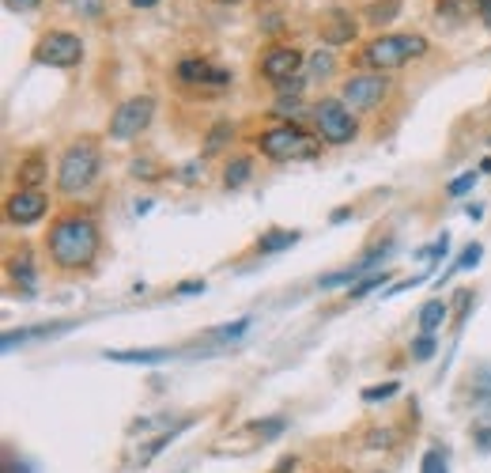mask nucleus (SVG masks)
Masks as SVG:
<instances>
[{"label":"nucleus","instance_id":"2f4dec72","mask_svg":"<svg viewBox=\"0 0 491 473\" xmlns=\"http://www.w3.org/2000/svg\"><path fill=\"white\" fill-rule=\"evenodd\" d=\"M397 394V383H385V386H370L363 391V401H382V398H394Z\"/></svg>","mask_w":491,"mask_h":473},{"label":"nucleus","instance_id":"58836bf2","mask_svg":"<svg viewBox=\"0 0 491 473\" xmlns=\"http://www.w3.org/2000/svg\"><path fill=\"white\" fill-rule=\"evenodd\" d=\"M197 175H200V163H197V159L182 167V178H185V182H197Z\"/></svg>","mask_w":491,"mask_h":473},{"label":"nucleus","instance_id":"bb28decb","mask_svg":"<svg viewBox=\"0 0 491 473\" xmlns=\"http://www.w3.org/2000/svg\"><path fill=\"white\" fill-rule=\"evenodd\" d=\"M333 64H336V61H333L329 49H317V54L310 57V73H314V76H329V73H333Z\"/></svg>","mask_w":491,"mask_h":473},{"label":"nucleus","instance_id":"aec40b11","mask_svg":"<svg viewBox=\"0 0 491 473\" xmlns=\"http://www.w3.org/2000/svg\"><path fill=\"white\" fill-rule=\"evenodd\" d=\"M253 175V159L250 156H239V159H231L227 163V171H224V185L227 190H239V185H246Z\"/></svg>","mask_w":491,"mask_h":473},{"label":"nucleus","instance_id":"5701e85b","mask_svg":"<svg viewBox=\"0 0 491 473\" xmlns=\"http://www.w3.org/2000/svg\"><path fill=\"white\" fill-rule=\"evenodd\" d=\"M385 280H389V273H370L367 280H360V284H351V299H363L367 292H375V288H385Z\"/></svg>","mask_w":491,"mask_h":473},{"label":"nucleus","instance_id":"393cba45","mask_svg":"<svg viewBox=\"0 0 491 473\" xmlns=\"http://www.w3.org/2000/svg\"><path fill=\"white\" fill-rule=\"evenodd\" d=\"M419 473H446V454L431 447L428 454H423V462H419Z\"/></svg>","mask_w":491,"mask_h":473},{"label":"nucleus","instance_id":"ddd939ff","mask_svg":"<svg viewBox=\"0 0 491 473\" xmlns=\"http://www.w3.org/2000/svg\"><path fill=\"white\" fill-rule=\"evenodd\" d=\"M171 357V348H106V360L114 364H163Z\"/></svg>","mask_w":491,"mask_h":473},{"label":"nucleus","instance_id":"9b49d317","mask_svg":"<svg viewBox=\"0 0 491 473\" xmlns=\"http://www.w3.org/2000/svg\"><path fill=\"white\" fill-rule=\"evenodd\" d=\"M178 80L182 83H216V88H224V83H231V73L227 69H212V64L200 61V57H185L178 64Z\"/></svg>","mask_w":491,"mask_h":473},{"label":"nucleus","instance_id":"412c9836","mask_svg":"<svg viewBox=\"0 0 491 473\" xmlns=\"http://www.w3.org/2000/svg\"><path fill=\"white\" fill-rule=\"evenodd\" d=\"M397 12H401V0H375V4H367V23H375V27H382V23H389V20H397Z\"/></svg>","mask_w":491,"mask_h":473},{"label":"nucleus","instance_id":"6e6552de","mask_svg":"<svg viewBox=\"0 0 491 473\" xmlns=\"http://www.w3.org/2000/svg\"><path fill=\"white\" fill-rule=\"evenodd\" d=\"M385 95H389V80H385V73H363V76L344 80L341 103H344L351 114H367V110H375Z\"/></svg>","mask_w":491,"mask_h":473},{"label":"nucleus","instance_id":"c85d7f7f","mask_svg":"<svg viewBox=\"0 0 491 473\" xmlns=\"http://www.w3.org/2000/svg\"><path fill=\"white\" fill-rule=\"evenodd\" d=\"M163 171H159V167L156 163H151V159H132V178H159Z\"/></svg>","mask_w":491,"mask_h":473},{"label":"nucleus","instance_id":"79ce46f5","mask_svg":"<svg viewBox=\"0 0 491 473\" xmlns=\"http://www.w3.org/2000/svg\"><path fill=\"white\" fill-rule=\"evenodd\" d=\"M348 216H351V209H336V212H333V224H344Z\"/></svg>","mask_w":491,"mask_h":473},{"label":"nucleus","instance_id":"c756f323","mask_svg":"<svg viewBox=\"0 0 491 473\" xmlns=\"http://www.w3.org/2000/svg\"><path fill=\"white\" fill-rule=\"evenodd\" d=\"M472 182H477V171H469V175H461V178H453V182L446 185V194H450V197H461V194L472 190Z\"/></svg>","mask_w":491,"mask_h":473},{"label":"nucleus","instance_id":"a19ab883","mask_svg":"<svg viewBox=\"0 0 491 473\" xmlns=\"http://www.w3.org/2000/svg\"><path fill=\"white\" fill-rule=\"evenodd\" d=\"M292 469H295V459H280L273 473H292Z\"/></svg>","mask_w":491,"mask_h":473},{"label":"nucleus","instance_id":"e433bc0d","mask_svg":"<svg viewBox=\"0 0 491 473\" xmlns=\"http://www.w3.org/2000/svg\"><path fill=\"white\" fill-rule=\"evenodd\" d=\"M38 4H42V0H4L8 12H35Z\"/></svg>","mask_w":491,"mask_h":473},{"label":"nucleus","instance_id":"7c9ffc66","mask_svg":"<svg viewBox=\"0 0 491 473\" xmlns=\"http://www.w3.org/2000/svg\"><path fill=\"white\" fill-rule=\"evenodd\" d=\"M250 330V318H239L234 326H224V330H216L212 337H219V341H234V337H242Z\"/></svg>","mask_w":491,"mask_h":473},{"label":"nucleus","instance_id":"f257e3e1","mask_svg":"<svg viewBox=\"0 0 491 473\" xmlns=\"http://www.w3.org/2000/svg\"><path fill=\"white\" fill-rule=\"evenodd\" d=\"M49 258H54L57 269H88L98 258V246H103V235H98V224L91 216H57L54 228L46 235Z\"/></svg>","mask_w":491,"mask_h":473},{"label":"nucleus","instance_id":"b1692460","mask_svg":"<svg viewBox=\"0 0 491 473\" xmlns=\"http://www.w3.org/2000/svg\"><path fill=\"white\" fill-rule=\"evenodd\" d=\"M253 432H258L261 439H276L284 428H287V420L284 417H273V420H253V425H250Z\"/></svg>","mask_w":491,"mask_h":473},{"label":"nucleus","instance_id":"ea45409f","mask_svg":"<svg viewBox=\"0 0 491 473\" xmlns=\"http://www.w3.org/2000/svg\"><path fill=\"white\" fill-rule=\"evenodd\" d=\"M477 12H480V20L491 27V0H477Z\"/></svg>","mask_w":491,"mask_h":473},{"label":"nucleus","instance_id":"a878e982","mask_svg":"<svg viewBox=\"0 0 491 473\" xmlns=\"http://www.w3.org/2000/svg\"><path fill=\"white\" fill-rule=\"evenodd\" d=\"M480 254H484V250H480V243H469V246L461 250V258L453 262V269H450V273H457V269H472V265L480 262Z\"/></svg>","mask_w":491,"mask_h":473},{"label":"nucleus","instance_id":"f704fd0d","mask_svg":"<svg viewBox=\"0 0 491 473\" xmlns=\"http://www.w3.org/2000/svg\"><path fill=\"white\" fill-rule=\"evenodd\" d=\"M461 0H438V15H443V20H450V15H461Z\"/></svg>","mask_w":491,"mask_h":473},{"label":"nucleus","instance_id":"4be33fe9","mask_svg":"<svg viewBox=\"0 0 491 473\" xmlns=\"http://www.w3.org/2000/svg\"><path fill=\"white\" fill-rule=\"evenodd\" d=\"M231 133H234V129H231V122H216V125L208 129V144H205V156H216V151L227 144V137H231Z\"/></svg>","mask_w":491,"mask_h":473},{"label":"nucleus","instance_id":"c9c22d12","mask_svg":"<svg viewBox=\"0 0 491 473\" xmlns=\"http://www.w3.org/2000/svg\"><path fill=\"white\" fill-rule=\"evenodd\" d=\"M276 114H280V117H292V122H295V117L302 114V107L295 103V99H292V103H287V99H280V103H276Z\"/></svg>","mask_w":491,"mask_h":473},{"label":"nucleus","instance_id":"c03bdc74","mask_svg":"<svg viewBox=\"0 0 491 473\" xmlns=\"http://www.w3.org/2000/svg\"><path fill=\"white\" fill-rule=\"evenodd\" d=\"M231 4H234V0H231Z\"/></svg>","mask_w":491,"mask_h":473},{"label":"nucleus","instance_id":"39448f33","mask_svg":"<svg viewBox=\"0 0 491 473\" xmlns=\"http://www.w3.org/2000/svg\"><path fill=\"white\" fill-rule=\"evenodd\" d=\"M314 122H317V137L326 144H351L360 137V122H355V114L341 99H321L314 107Z\"/></svg>","mask_w":491,"mask_h":473},{"label":"nucleus","instance_id":"0eeeda50","mask_svg":"<svg viewBox=\"0 0 491 473\" xmlns=\"http://www.w3.org/2000/svg\"><path fill=\"white\" fill-rule=\"evenodd\" d=\"M35 61L49 64V69H72L83 61V42L72 30H49L35 42Z\"/></svg>","mask_w":491,"mask_h":473},{"label":"nucleus","instance_id":"72a5a7b5","mask_svg":"<svg viewBox=\"0 0 491 473\" xmlns=\"http://www.w3.org/2000/svg\"><path fill=\"white\" fill-rule=\"evenodd\" d=\"M76 8H80V15H88V20H98V15H103V0H76Z\"/></svg>","mask_w":491,"mask_h":473},{"label":"nucleus","instance_id":"f03ea898","mask_svg":"<svg viewBox=\"0 0 491 473\" xmlns=\"http://www.w3.org/2000/svg\"><path fill=\"white\" fill-rule=\"evenodd\" d=\"M103 171V156H98L95 141H76L64 148V156L57 163V190L64 197H80L83 190H91V182Z\"/></svg>","mask_w":491,"mask_h":473},{"label":"nucleus","instance_id":"7ed1b4c3","mask_svg":"<svg viewBox=\"0 0 491 473\" xmlns=\"http://www.w3.org/2000/svg\"><path fill=\"white\" fill-rule=\"evenodd\" d=\"M423 54H428V39L423 35H382L375 42H367L363 64H370V69H378V73H389V69H401V64H409Z\"/></svg>","mask_w":491,"mask_h":473},{"label":"nucleus","instance_id":"4c0bfd02","mask_svg":"<svg viewBox=\"0 0 491 473\" xmlns=\"http://www.w3.org/2000/svg\"><path fill=\"white\" fill-rule=\"evenodd\" d=\"M197 292H205V280H182L178 284V296H197Z\"/></svg>","mask_w":491,"mask_h":473},{"label":"nucleus","instance_id":"6ab92c4d","mask_svg":"<svg viewBox=\"0 0 491 473\" xmlns=\"http://www.w3.org/2000/svg\"><path fill=\"white\" fill-rule=\"evenodd\" d=\"M295 243H299V231H284V228H276V231L261 235V239H258V250H261V254H280V250L295 246Z\"/></svg>","mask_w":491,"mask_h":473},{"label":"nucleus","instance_id":"20e7f679","mask_svg":"<svg viewBox=\"0 0 491 473\" xmlns=\"http://www.w3.org/2000/svg\"><path fill=\"white\" fill-rule=\"evenodd\" d=\"M258 148L265 151L268 159H276V163H292V159H310V156H317V141L310 137V133H302L295 122H284V125L265 129L261 137H258Z\"/></svg>","mask_w":491,"mask_h":473},{"label":"nucleus","instance_id":"37998d69","mask_svg":"<svg viewBox=\"0 0 491 473\" xmlns=\"http://www.w3.org/2000/svg\"><path fill=\"white\" fill-rule=\"evenodd\" d=\"M129 4H132V8H156L159 0H129Z\"/></svg>","mask_w":491,"mask_h":473},{"label":"nucleus","instance_id":"f3484780","mask_svg":"<svg viewBox=\"0 0 491 473\" xmlns=\"http://www.w3.org/2000/svg\"><path fill=\"white\" fill-rule=\"evenodd\" d=\"M42 178H46V159L38 151H30L27 159H20V185L23 190H38Z\"/></svg>","mask_w":491,"mask_h":473},{"label":"nucleus","instance_id":"9d476101","mask_svg":"<svg viewBox=\"0 0 491 473\" xmlns=\"http://www.w3.org/2000/svg\"><path fill=\"white\" fill-rule=\"evenodd\" d=\"M299 69H302V54H299L295 46H273V49H268V54L261 57V76L273 80V83L299 76Z\"/></svg>","mask_w":491,"mask_h":473},{"label":"nucleus","instance_id":"cd10ccee","mask_svg":"<svg viewBox=\"0 0 491 473\" xmlns=\"http://www.w3.org/2000/svg\"><path fill=\"white\" fill-rule=\"evenodd\" d=\"M431 352H435V337L431 333H419L416 341H412V357L416 360H431Z\"/></svg>","mask_w":491,"mask_h":473},{"label":"nucleus","instance_id":"423d86ee","mask_svg":"<svg viewBox=\"0 0 491 473\" xmlns=\"http://www.w3.org/2000/svg\"><path fill=\"white\" fill-rule=\"evenodd\" d=\"M151 117H156V99L151 95L125 99V103L110 114V141H122V144L137 141L140 133L151 125Z\"/></svg>","mask_w":491,"mask_h":473},{"label":"nucleus","instance_id":"a211bd4d","mask_svg":"<svg viewBox=\"0 0 491 473\" xmlns=\"http://www.w3.org/2000/svg\"><path fill=\"white\" fill-rule=\"evenodd\" d=\"M69 330V322L64 326H35V330H12V333H4V352H12L15 345H27V341H35V337H54V333H64Z\"/></svg>","mask_w":491,"mask_h":473},{"label":"nucleus","instance_id":"473e14b6","mask_svg":"<svg viewBox=\"0 0 491 473\" xmlns=\"http://www.w3.org/2000/svg\"><path fill=\"white\" fill-rule=\"evenodd\" d=\"M302 83H307V80H302V76H292V80H280V83H276V91H280V99H287V95H292V99H295V95L302 91Z\"/></svg>","mask_w":491,"mask_h":473},{"label":"nucleus","instance_id":"dca6fc26","mask_svg":"<svg viewBox=\"0 0 491 473\" xmlns=\"http://www.w3.org/2000/svg\"><path fill=\"white\" fill-rule=\"evenodd\" d=\"M8 269H12V280L20 284V288H23L27 296L35 292V258H30L27 250H23V254H15V258L8 262Z\"/></svg>","mask_w":491,"mask_h":473},{"label":"nucleus","instance_id":"2eb2a0df","mask_svg":"<svg viewBox=\"0 0 491 473\" xmlns=\"http://www.w3.org/2000/svg\"><path fill=\"white\" fill-rule=\"evenodd\" d=\"M446 314H450V307H446L443 299H428V303L419 307V333H431V337H435L438 326L446 322Z\"/></svg>","mask_w":491,"mask_h":473},{"label":"nucleus","instance_id":"1a4fd4ad","mask_svg":"<svg viewBox=\"0 0 491 473\" xmlns=\"http://www.w3.org/2000/svg\"><path fill=\"white\" fill-rule=\"evenodd\" d=\"M46 209H49V201L42 197V190H23V185L15 194H8V201H4L8 219L12 224H20V228L38 224V219L46 216Z\"/></svg>","mask_w":491,"mask_h":473},{"label":"nucleus","instance_id":"4468645a","mask_svg":"<svg viewBox=\"0 0 491 473\" xmlns=\"http://www.w3.org/2000/svg\"><path fill=\"white\" fill-rule=\"evenodd\" d=\"M382 250H389V246H382ZM382 250H375V254H367L360 265H348V269H341V273H329V277H321V288H336V284H360V277H363V273H370V269L378 265Z\"/></svg>","mask_w":491,"mask_h":473},{"label":"nucleus","instance_id":"f8f14e48","mask_svg":"<svg viewBox=\"0 0 491 473\" xmlns=\"http://www.w3.org/2000/svg\"><path fill=\"white\" fill-rule=\"evenodd\" d=\"M355 39V23L348 12H333L329 20H321V42L326 46H348Z\"/></svg>","mask_w":491,"mask_h":473}]
</instances>
